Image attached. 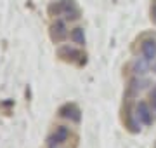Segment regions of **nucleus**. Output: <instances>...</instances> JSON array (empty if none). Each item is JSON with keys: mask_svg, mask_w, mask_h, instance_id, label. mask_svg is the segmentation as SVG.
I'll use <instances>...</instances> for the list:
<instances>
[{"mask_svg": "<svg viewBox=\"0 0 156 148\" xmlns=\"http://www.w3.org/2000/svg\"><path fill=\"white\" fill-rule=\"evenodd\" d=\"M82 115L75 103H66L57 110L56 122L47 134V148H76L80 141Z\"/></svg>", "mask_w": 156, "mask_h": 148, "instance_id": "obj_1", "label": "nucleus"}, {"mask_svg": "<svg viewBox=\"0 0 156 148\" xmlns=\"http://www.w3.org/2000/svg\"><path fill=\"white\" fill-rule=\"evenodd\" d=\"M57 57L64 63L75 65V66H83L87 63V52L83 51V46H62L57 49Z\"/></svg>", "mask_w": 156, "mask_h": 148, "instance_id": "obj_2", "label": "nucleus"}, {"mask_svg": "<svg viewBox=\"0 0 156 148\" xmlns=\"http://www.w3.org/2000/svg\"><path fill=\"white\" fill-rule=\"evenodd\" d=\"M135 94V82H130L127 87V92H125V96H123V99L127 101V105H130V101H132V96ZM123 124H125V127H127L130 132H137L139 131V125L134 120V117H132V113H130V106H127V108H123Z\"/></svg>", "mask_w": 156, "mask_h": 148, "instance_id": "obj_3", "label": "nucleus"}, {"mask_svg": "<svg viewBox=\"0 0 156 148\" xmlns=\"http://www.w3.org/2000/svg\"><path fill=\"white\" fill-rule=\"evenodd\" d=\"M140 52H142V57L146 61H153L156 57V40L154 39H147L140 44Z\"/></svg>", "mask_w": 156, "mask_h": 148, "instance_id": "obj_4", "label": "nucleus"}, {"mask_svg": "<svg viewBox=\"0 0 156 148\" xmlns=\"http://www.w3.org/2000/svg\"><path fill=\"white\" fill-rule=\"evenodd\" d=\"M137 122L139 124H146V125H149L153 122V112H151L149 105H146V103H139L137 105Z\"/></svg>", "mask_w": 156, "mask_h": 148, "instance_id": "obj_5", "label": "nucleus"}, {"mask_svg": "<svg viewBox=\"0 0 156 148\" xmlns=\"http://www.w3.org/2000/svg\"><path fill=\"white\" fill-rule=\"evenodd\" d=\"M151 19H153V23H156V2H153V6H151Z\"/></svg>", "mask_w": 156, "mask_h": 148, "instance_id": "obj_6", "label": "nucleus"}, {"mask_svg": "<svg viewBox=\"0 0 156 148\" xmlns=\"http://www.w3.org/2000/svg\"><path fill=\"white\" fill-rule=\"evenodd\" d=\"M149 96H151V103H153V108L156 110V89H154L153 92H151Z\"/></svg>", "mask_w": 156, "mask_h": 148, "instance_id": "obj_7", "label": "nucleus"}, {"mask_svg": "<svg viewBox=\"0 0 156 148\" xmlns=\"http://www.w3.org/2000/svg\"><path fill=\"white\" fill-rule=\"evenodd\" d=\"M153 2H156V0H153Z\"/></svg>", "mask_w": 156, "mask_h": 148, "instance_id": "obj_8", "label": "nucleus"}, {"mask_svg": "<svg viewBox=\"0 0 156 148\" xmlns=\"http://www.w3.org/2000/svg\"><path fill=\"white\" fill-rule=\"evenodd\" d=\"M154 70H156V66H154Z\"/></svg>", "mask_w": 156, "mask_h": 148, "instance_id": "obj_9", "label": "nucleus"}]
</instances>
